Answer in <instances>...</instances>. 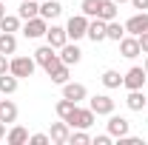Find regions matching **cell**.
<instances>
[{
	"label": "cell",
	"mask_w": 148,
	"mask_h": 145,
	"mask_svg": "<svg viewBox=\"0 0 148 145\" xmlns=\"http://www.w3.org/2000/svg\"><path fill=\"white\" fill-rule=\"evenodd\" d=\"M20 29V14H3L0 17V31H17Z\"/></svg>",
	"instance_id": "27"
},
{
	"label": "cell",
	"mask_w": 148,
	"mask_h": 145,
	"mask_svg": "<svg viewBox=\"0 0 148 145\" xmlns=\"http://www.w3.org/2000/svg\"><path fill=\"white\" fill-rule=\"evenodd\" d=\"M145 103H148V97L143 94V88L128 91V97H125V105H128L131 111H143V108H145Z\"/></svg>",
	"instance_id": "17"
},
{
	"label": "cell",
	"mask_w": 148,
	"mask_h": 145,
	"mask_svg": "<svg viewBox=\"0 0 148 145\" xmlns=\"http://www.w3.org/2000/svg\"><path fill=\"white\" fill-rule=\"evenodd\" d=\"M0 140H6V122H0Z\"/></svg>",
	"instance_id": "36"
},
{
	"label": "cell",
	"mask_w": 148,
	"mask_h": 145,
	"mask_svg": "<svg viewBox=\"0 0 148 145\" xmlns=\"http://www.w3.org/2000/svg\"><path fill=\"white\" fill-rule=\"evenodd\" d=\"M131 6H134L137 12H148V0H131Z\"/></svg>",
	"instance_id": "32"
},
{
	"label": "cell",
	"mask_w": 148,
	"mask_h": 145,
	"mask_svg": "<svg viewBox=\"0 0 148 145\" xmlns=\"http://www.w3.org/2000/svg\"><path fill=\"white\" fill-rule=\"evenodd\" d=\"M80 57H83V51L77 49V43H74V46H71V43H66V46L60 49V60H63L66 66H77Z\"/></svg>",
	"instance_id": "15"
},
{
	"label": "cell",
	"mask_w": 148,
	"mask_h": 145,
	"mask_svg": "<svg viewBox=\"0 0 148 145\" xmlns=\"http://www.w3.org/2000/svg\"><path fill=\"white\" fill-rule=\"evenodd\" d=\"M145 80H148V74H145V68H140V66H134V68H128V71L123 74V85H125L128 91L143 88V85H145Z\"/></svg>",
	"instance_id": "5"
},
{
	"label": "cell",
	"mask_w": 148,
	"mask_h": 145,
	"mask_svg": "<svg viewBox=\"0 0 148 145\" xmlns=\"http://www.w3.org/2000/svg\"><path fill=\"white\" fill-rule=\"evenodd\" d=\"M6 142L9 145H23V142H29V131L23 125H14L9 134H6Z\"/></svg>",
	"instance_id": "21"
},
{
	"label": "cell",
	"mask_w": 148,
	"mask_h": 145,
	"mask_svg": "<svg viewBox=\"0 0 148 145\" xmlns=\"http://www.w3.org/2000/svg\"><path fill=\"white\" fill-rule=\"evenodd\" d=\"M86 85L83 83H63V97L66 100H74V103H80V100H86Z\"/></svg>",
	"instance_id": "14"
},
{
	"label": "cell",
	"mask_w": 148,
	"mask_h": 145,
	"mask_svg": "<svg viewBox=\"0 0 148 145\" xmlns=\"http://www.w3.org/2000/svg\"><path fill=\"white\" fill-rule=\"evenodd\" d=\"M34 68H37V60H34V57H12V60H9V71L14 74L17 80L32 77Z\"/></svg>",
	"instance_id": "1"
},
{
	"label": "cell",
	"mask_w": 148,
	"mask_h": 145,
	"mask_svg": "<svg viewBox=\"0 0 148 145\" xmlns=\"http://www.w3.org/2000/svg\"><path fill=\"white\" fill-rule=\"evenodd\" d=\"M17 14H20V20H32V17L40 14V6H37L34 0H23L20 9H17Z\"/></svg>",
	"instance_id": "22"
},
{
	"label": "cell",
	"mask_w": 148,
	"mask_h": 145,
	"mask_svg": "<svg viewBox=\"0 0 148 145\" xmlns=\"http://www.w3.org/2000/svg\"><path fill=\"white\" fill-rule=\"evenodd\" d=\"M74 108H77V103H74V100H66V97L54 105V111H57V117H60V120H69V117L74 114Z\"/></svg>",
	"instance_id": "26"
},
{
	"label": "cell",
	"mask_w": 148,
	"mask_h": 145,
	"mask_svg": "<svg viewBox=\"0 0 148 145\" xmlns=\"http://www.w3.org/2000/svg\"><path fill=\"white\" fill-rule=\"evenodd\" d=\"M17 51V37L12 31H0V54H14Z\"/></svg>",
	"instance_id": "19"
},
{
	"label": "cell",
	"mask_w": 148,
	"mask_h": 145,
	"mask_svg": "<svg viewBox=\"0 0 148 145\" xmlns=\"http://www.w3.org/2000/svg\"><path fill=\"white\" fill-rule=\"evenodd\" d=\"M106 37L108 40H123L125 37V23H117V20H108V26H106Z\"/></svg>",
	"instance_id": "24"
},
{
	"label": "cell",
	"mask_w": 148,
	"mask_h": 145,
	"mask_svg": "<svg viewBox=\"0 0 148 145\" xmlns=\"http://www.w3.org/2000/svg\"><path fill=\"white\" fill-rule=\"evenodd\" d=\"M94 145H111V134H100V137L94 140Z\"/></svg>",
	"instance_id": "33"
},
{
	"label": "cell",
	"mask_w": 148,
	"mask_h": 145,
	"mask_svg": "<svg viewBox=\"0 0 148 145\" xmlns=\"http://www.w3.org/2000/svg\"><path fill=\"white\" fill-rule=\"evenodd\" d=\"M14 91H17V77L12 71L0 74V94H14Z\"/></svg>",
	"instance_id": "25"
},
{
	"label": "cell",
	"mask_w": 148,
	"mask_h": 145,
	"mask_svg": "<svg viewBox=\"0 0 148 145\" xmlns=\"http://www.w3.org/2000/svg\"><path fill=\"white\" fill-rule=\"evenodd\" d=\"M29 142H32V145H49V142H51V137H49V134H32Z\"/></svg>",
	"instance_id": "31"
},
{
	"label": "cell",
	"mask_w": 148,
	"mask_h": 145,
	"mask_svg": "<svg viewBox=\"0 0 148 145\" xmlns=\"http://www.w3.org/2000/svg\"><path fill=\"white\" fill-rule=\"evenodd\" d=\"M69 128H71V125H69L66 120H60V122H51V131H49L51 142H57V145H66V142H69V134H71Z\"/></svg>",
	"instance_id": "13"
},
{
	"label": "cell",
	"mask_w": 148,
	"mask_h": 145,
	"mask_svg": "<svg viewBox=\"0 0 148 145\" xmlns=\"http://www.w3.org/2000/svg\"><path fill=\"white\" fill-rule=\"evenodd\" d=\"M100 80H103V85H106V88H120V85H123V74L114 71V68H106Z\"/></svg>",
	"instance_id": "23"
},
{
	"label": "cell",
	"mask_w": 148,
	"mask_h": 145,
	"mask_svg": "<svg viewBox=\"0 0 148 145\" xmlns=\"http://www.w3.org/2000/svg\"><path fill=\"white\" fill-rule=\"evenodd\" d=\"M94 117H97V114H94L91 108H80V105H77L74 114L66 120V122H69L71 128H91L94 125Z\"/></svg>",
	"instance_id": "6"
},
{
	"label": "cell",
	"mask_w": 148,
	"mask_h": 145,
	"mask_svg": "<svg viewBox=\"0 0 148 145\" xmlns=\"http://www.w3.org/2000/svg\"><path fill=\"white\" fill-rule=\"evenodd\" d=\"M117 12H120V9H117V3H114V0H103V3H100V12H97V17L108 23V20H117Z\"/></svg>",
	"instance_id": "20"
},
{
	"label": "cell",
	"mask_w": 148,
	"mask_h": 145,
	"mask_svg": "<svg viewBox=\"0 0 148 145\" xmlns=\"http://www.w3.org/2000/svg\"><path fill=\"white\" fill-rule=\"evenodd\" d=\"M49 77H51V83H57V85L69 83V66H66V63H60V66H54V68L49 71Z\"/></svg>",
	"instance_id": "28"
},
{
	"label": "cell",
	"mask_w": 148,
	"mask_h": 145,
	"mask_svg": "<svg viewBox=\"0 0 148 145\" xmlns=\"http://www.w3.org/2000/svg\"><path fill=\"white\" fill-rule=\"evenodd\" d=\"M100 3H103V0H83V3H80V9H83V14H86V17H97Z\"/></svg>",
	"instance_id": "30"
},
{
	"label": "cell",
	"mask_w": 148,
	"mask_h": 145,
	"mask_svg": "<svg viewBox=\"0 0 148 145\" xmlns=\"http://www.w3.org/2000/svg\"><path fill=\"white\" fill-rule=\"evenodd\" d=\"M145 31H148V12H137L134 17L125 20V34L140 37V34H145Z\"/></svg>",
	"instance_id": "8"
},
{
	"label": "cell",
	"mask_w": 148,
	"mask_h": 145,
	"mask_svg": "<svg viewBox=\"0 0 148 145\" xmlns=\"http://www.w3.org/2000/svg\"><path fill=\"white\" fill-rule=\"evenodd\" d=\"M63 14V6H60V0H43V6H40V17L46 20H54Z\"/></svg>",
	"instance_id": "16"
},
{
	"label": "cell",
	"mask_w": 148,
	"mask_h": 145,
	"mask_svg": "<svg viewBox=\"0 0 148 145\" xmlns=\"http://www.w3.org/2000/svg\"><path fill=\"white\" fill-rule=\"evenodd\" d=\"M49 31V20L46 17H32V20H26V26H23V34L29 37V40H37V37H43Z\"/></svg>",
	"instance_id": "7"
},
{
	"label": "cell",
	"mask_w": 148,
	"mask_h": 145,
	"mask_svg": "<svg viewBox=\"0 0 148 145\" xmlns=\"http://www.w3.org/2000/svg\"><path fill=\"white\" fill-rule=\"evenodd\" d=\"M9 71V60H6V54H0V74Z\"/></svg>",
	"instance_id": "35"
},
{
	"label": "cell",
	"mask_w": 148,
	"mask_h": 145,
	"mask_svg": "<svg viewBox=\"0 0 148 145\" xmlns=\"http://www.w3.org/2000/svg\"><path fill=\"white\" fill-rule=\"evenodd\" d=\"M131 131V122L125 117H117V114H108V134L111 137H125Z\"/></svg>",
	"instance_id": "11"
},
{
	"label": "cell",
	"mask_w": 148,
	"mask_h": 145,
	"mask_svg": "<svg viewBox=\"0 0 148 145\" xmlns=\"http://www.w3.org/2000/svg\"><path fill=\"white\" fill-rule=\"evenodd\" d=\"M3 14H6V6H3V3H0V17H3Z\"/></svg>",
	"instance_id": "37"
},
{
	"label": "cell",
	"mask_w": 148,
	"mask_h": 145,
	"mask_svg": "<svg viewBox=\"0 0 148 145\" xmlns=\"http://www.w3.org/2000/svg\"><path fill=\"white\" fill-rule=\"evenodd\" d=\"M86 31H88V17L80 12V14H74L69 23H66V34H69V40H80V37H86Z\"/></svg>",
	"instance_id": "3"
},
{
	"label": "cell",
	"mask_w": 148,
	"mask_h": 145,
	"mask_svg": "<svg viewBox=\"0 0 148 145\" xmlns=\"http://www.w3.org/2000/svg\"><path fill=\"white\" fill-rule=\"evenodd\" d=\"M88 108L97 117H108V114H114V100H111L108 94H94L91 100H88Z\"/></svg>",
	"instance_id": "4"
},
{
	"label": "cell",
	"mask_w": 148,
	"mask_h": 145,
	"mask_svg": "<svg viewBox=\"0 0 148 145\" xmlns=\"http://www.w3.org/2000/svg\"><path fill=\"white\" fill-rule=\"evenodd\" d=\"M143 68H145V74H148V54H145V66H143Z\"/></svg>",
	"instance_id": "38"
},
{
	"label": "cell",
	"mask_w": 148,
	"mask_h": 145,
	"mask_svg": "<svg viewBox=\"0 0 148 145\" xmlns=\"http://www.w3.org/2000/svg\"><path fill=\"white\" fill-rule=\"evenodd\" d=\"M34 60H37V66H43V68H46V74L51 71L54 66L63 63L60 54H57V49H51V46H40V49L34 51Z\"/></svg>",
	"instance_id": "2"
},
{
	"label": "cell",
	"mask_w": 148,
	"mask_h": 145,
	"mask_svg": "<svg viewBox=\"0 0 148 145\" xmlns=\"http://www.w3.org/2000/svg\"><path fill=\"white\" fill-rule=\"evenodd\" d=\"M17 120V105L12 103V100H0V122H14Z\"/></svg>",
	"instance_id": "18"
},
{
	"label": "cell",
	"mask_w": 148,
	"mask_h": 145,
	"mask_svg": "<svg viewBox=\"0 0 148 145\" xmlns=\"http://www.w3.org/2000/svg\"><path fill=\"white\" fill-rule=\"evenodd\" d=\"M114 3H117V6H120V3H131V0H114Z\"/></svg>",
	"instance_id": "39"
},
{
	"label": "cell",
	"mask_w": 148,
	"mask_h": 145,
	"mask_svg": "<svg viewBox=\"0 0 148 145\" xmlns=\"http://www.w3.org/2000/svg\"><path fill=\"white\" fill-rule=\"evenodd\" d=\"M120 54H123V57H128V60L140 57V54H143V49H140V37L125 34L123 40H120Z\"/></svg>",
	"instance_id": "9"
},
{
	"label": "cell",
	"mask_w": 148,
	"mask_h": 145,
	"mask_svg": "<svg viewBox=\"0 0 148 145\" xmlns=\"http://www.w3.org/2000/svg\"><path fill=\"white\" fill-rule=\"evenodd\" d=\"M88 142H91V137L86 134V128H77L69 134V145H88Z\"/></svg>",
	"instance_id": "29"
},
{
	"label": "cell",
	"mask_w": 148,
	"mask_h": 145,
	"mask_svg": "<svg viewBox=\"0 0 148 145\" xmlns=\"http://www.w3.org/2000/svg\"><path fill=\"white\" fill-rule=\"evenodd\" d=\"M106 20H100V17H94V20H88V31H86V37L88 40H94V43H103V40H108L106 37Z\"/></svg>",
	"instance_id": "12"
},
{
	"label": "cell",
	"mask_w": 148,
	"mask_h": 145,
	"mask_svg": "<svg viewBox=\"0 0 148 145\" xmlns=\"http://www.w3.org/2000/svg\"><path fill=\"white\" fill-rule=\"evenodd\" d=\"M140 49H143V54H148V31L140 34Z\"/></svg>",
	"instance_id": "34"
},
{
	"label": "cell",
	"mask_w": 148,
	"mask_h": 145,
	"mask_svg": "<svg viewBox=\"0 0 148 145\" xmlns=\"http://www.w3.org/2000/svg\"><path fill=\"white\" fill-rule=\"evenodd\" d=\"M46 40H49V46L51 49H63L66 43H69V34H66V26H49V31H46Z\"/></svg>",
	"instance_id": "10"
},
{
	"label": "cell",
	"mask_w": 148,
	"mask_h": 145,
	"mask_svg": "<svg viewBox=\"0 0 148 145\" xmlns=\"http://www.w3.org/2000/svg\"><path fill=\"white\" fill-rule=\"evenodd\" d=\"M145 108H148V103H145Z\"/></svg>",
	"instance_id": "40"
}]
</instances>
